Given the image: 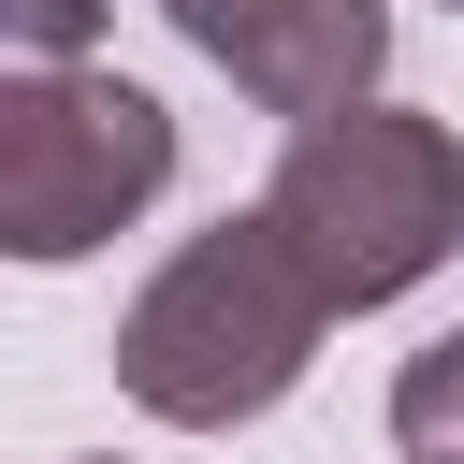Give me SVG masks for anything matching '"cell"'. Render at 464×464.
I'll list each match as a JSON object with an SVG mask.
<instances>
[{
  "label": "cell",
  "mask_w": 464,
  "mask_h": 464,
  "mask_svg": "<svg viewBox=\"0 0 464 464\" xmlns=\"http://www.w3.org/2000/svg\"><path fill=\"white\" fill-rule=\"evenodd\" d=\"M174 188V102L72 58L0 87V246L14 261H87Z\"/></svg>",
  "instance_id": "3"
},
{
  "label": "cell",
  "mask_w": 464,
  "mask_h": 464,
  "mask_svg": "<svg viewBox=\"0 0 464 464\" xmlns=\"http://www.w3.org/2000/svg\"><path fill=\"white\" fill-rule=\"evenodd\" d=\"M450 14H464V0H450Z\"/></svg>",
  "instance_id": "7"
},
{
  "label": "cell",
  "mask_w": 464,
  "mask_h": 464,
  "mask_svg": "<svg viewBox=\"0 0 464 464\" xmlns=\"http://www.w3.org/2000/svg\"><path fill=\"white\" fill-rule=\"evenodd\" d=\"M392 450H406V464H464V319H450L435 348H406V377H392Z\"/></svg>",
  "instance_id": "5"
},
{
  "label": "cell",
  "mask_w": 464,
  "mask_h": 464,
  "mask_svg": "<svg viewBox=\"0 0 464 464\" xmlns=\"http://www.w3.org/2000/svg\"><path fill=\"white\" fill-rule=\"evenodd\" d=\"M102 14L116 0H0V44H14V72H72L102 44Z\"/></svg>",
  "instance_id": "6"
},
{
  "label": "cell",
  "mask_w": 464,
  "mask_h": 464,
  "mask_svg": "<svg viewBox=\"0 0 464 464\" xmlns=\"http://www.w3.org/2000/svg\"><path fill=\"white\" fill-rule=\"evenodd\" d=\"M160 14L232 72V102L290 116V130L377 102V72H392V0H160Z\"/></svg>",
  "instance_id": "4"
},
{
  "label": "cell",
  "mask_w": 464,
  "mask_h": 464,
  "mask_svg": "<svg viewBox=\"0 0 464 464\" xmlns=\"http://www.w3.org/2000/svg\"><path fill=\"white\" fill-rule=\"evenodd\" d=\"M319 334H334V290H319V276L290 261V232L246 203V218H218V232H188V246L116 304V392H130L145 420H174V435H232V420H261V406L304 392Z\"/></svg>",
  "instance_id": "1"
},
{
  "label": "cell",
  "mask_w": 464,
  "mask_h": 464,
  "mask_svg": "<svg viewBox=\"0 0 464 464\" xmlns=\"http://www.w3.org/2000/svg\"><path fill=\"white\" fill-rule=\"evenodd\" d=\"M261 218H276L290 261L334 290V319H362V304L420 290V276L464 246V145H450V116H420V102H348V116H319V130L276 145Z\"/></svg>",
  "instance_id": "2"
}]
</instances>
